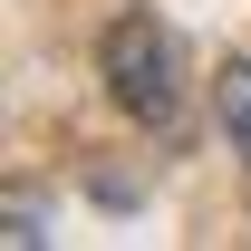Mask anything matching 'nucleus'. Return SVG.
I'll return each instance as SVG.
<instances>
[{
    "mask_svg": "<svg viewBox=\"0 0 251 251\" xmlns=\"http://www.w3.org/2000/svg\"><path fill=\"white\" fill-rule=\"evenodd\" d=\"M106 97H116L135 126H174L184 116V58H174V39H164V20H145V10H126L116 29H106Z\"/></svg>",
    "mask_w": 251,
    "mask_h": 251,
    "instance_id": "1",
    "label": "nucleus"
},
{
    "mask_svg": "<svg viewBox=\"0 0 251 251\" xmlns=\"http://www.w3.org/2000/svg\"><path fill=\"white\" fill-rule=\"evenodd\" d=\"M213 116H222V135H232V155L251 164V58H232L213 77Z\"/></svg>",
    "mask_w": 251,
    "mask_h": 251,
    "instance_id": "2",
    "label": "nucleus"
}]
</instances>
